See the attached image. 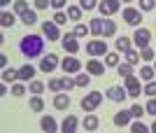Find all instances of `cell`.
I'll return each mask as SVG.
<instances>
[{
    "mask_svg": "<svg viewBox=\"0 0 156 133\" xmlns=\"http://www.w3.org/2000/svg\"><path fill=\"white\" fill-rule=\"evenodd\" d=\"M140 80H147V82H151V80H154V68H149V66L140 68Z\"/></svg>",
    "mask_w": 156,
    "mask_h": 133,
    "instance_id": "f1b7e54d",
    "label": "cell"
},
{
    "mask_svg": "<svg viewBox=\"0 0 156 133\" xmlns=\"http://www.w3.org/2000/svg\"><path fill=\"white\" fill-rule=\"evenodd\" d=\"M72 33L77 35V38H84V35H89V33H91V28H89V26H84V23H77Z\"/></svg>",
    "mask_w": 156,
    "mask_h": 133,
    "instance_id": "d6a6232c",
    "label": "cell"
},
{
    "mask_svg": "<svg viewBox=\"0 0 156 133\" xmlns=\"http://www.w3.org/2000/svg\"><path fill=\"white\" fill-rule=\"evenodd\" d=\"M61 80H63V89H65V91H70L72 87H77V84H75V80H70V77H61Z\"/></svg>",
    "mask_w": 156,
    "mask_h": 133,
    "instance_id": "f6af8a7d",
    "label": "cell"
},
{
    "mask_svg": "<svg viewBox=\"0 0 156 133\" xmlns=\"http://www.w3.org/2000/svg\"><path fill=\"white\" fill-rule=\"evenodd\" d=\"M79 7H82L84 12H91V9L98 7V2H96V0H79Z\"/></svg>",
    "mask_w": 156,
    "mask_h": 133,
    "instance_id": "836d02e7",
    "label": "cell"
},
{
    "mask_svg": "<svg viewBox=\"0 0 156 133\" xmlns=\"http://www.w3.org/2000/svg\"><path fill=\"white\" fill-rule=\"evenodd\" d=\"M0 23H2V28H12L14 26V16L9 12H2V16H0Z\"/></svg>",
    "mask_w": 156,
    "mask_h": 133,
    "instance_id": "f546056e",
    "label": "cell"
},
{
    "mask_svg": "<svg viewBox=\"0 0 156 133\" xmlns=\"http://www.w3.org/2000/svg\"><path fill=\"white\" fill-rule=\"evenodd\" d=\"M21 21H23V23H26V26H33V23H35V21H37V14L33 12V9H28V12L23 14V16H21Z\"/></svg>",
    "mask_w": 156,
    "mask_h": 133,
    "instance_id": "4dcf8cb0",
    "label": "cell"
},
{
    "mask_svg": "<svg viewBox=\"0 0 156 133\" xmlns=\"http://www.w3.org/2000/svg\"><path fill=\"white\" fill-rule=\"evenodd\" d=\"M154 23H156V21H154Z\"/></svg>",
    "mask_w": 156,
    "mask_h": 133,
    "instance_id": "db71d44e",
    "label": "cell"
},
{
    "mask_svg": "<svg viewBox=\"0 0 156 133\" xmlns=\"http://www.w3.org/2000/svg\"><path fill=\"white\" fill-rule=\"evenodd\" d=\"M61 68H63V73H79L82 61L79 59H63L61 61Z\"/></svg>",
    "mask_w": 156,
    "mask_h": 133,
    "instance_id": "4fadbf2b",
    "label": "cell"
},
{
    "mask_svg": "<svg viewBox=\"0 0 156 133\" xmlns=\"http://www.w3.org/2000/svg\"><path fill=\"white\" fill-rule=\"evenodd\" d=\"M42 33L47 35V40H49V42L61 40V35H58V23H54V21H44V23H42Z\"/></svg>",
    "mask_w": 156,
    "mask_h": 133,
    "instance_id": "ba28073f",
    "label": "cell"
},
{
    "mask_svg": "<svg viewBox=\"0 0 156 133\" xmlns=\"http://www.w3.org/2000/svg\"><path fill=\"white\" fill-rule=\"evenodd\" d=\"M0 66H2V70H5V68H7V56H5V54L0 56Z\"/></svg>",
    "mask_w": 156,
    "mask_h": 133,
    "instance_id": "681fc988",
    "label": "cell"
},
{
    "mask_svg": "<svg viewBox=\"0 0 156 133\" xmlns=\"http://www.w3.org/2000/svg\"><path fill=\"white\" fill-rule=\"evenodd\" d=\"M144 93H147V96H156V82H147Z\"/></svg>",
    "mask_w": 156,
    "mask_h": 133,
    "instance_id": "ee69618b",
    "label": "cell"
},
{
    "mask_svg": "<svg viewBox=\"0 0 156 133\" xmlns=\"http://www.w3.org/2000/svg\"><path fill=\"white\" fill-rule=\"evenodd\" d=\"M151 131H154V133H156V121H154V124H151Z\"/></svg>",
    "mask_w": 156,
    "mask_h": 133,
    "instance_id": "816d5d0a",
    "label": "cell"
},
{
    "mask_svg": "<svg viewBox=\"0 0 156 133\" xmlns=\"http://www.w3.org/2000/svg\"><path fill=\"white\" fill-rule=\"evenodd\" d=\"M65 14H68V19H70V21H79V19H82V7H79V5H70Z\"/></svg>",
    "mask_w": 156,
    "mask_h": 133,
    "instance_id": "44dd1931",
    "label": "cell"
},
{
    "mask_svg": "<svg viewBox=\"0 0 156 133\" xmlns=\"http://www.w3.org/2000/svg\"><path fill=\"white\" fill-rule=\"evenodd\" d=\"M124 21L128 23V26H137V23L142 21V14H140V9L126 7V9H124Z\"/></svg>",
    "mask_w": 156,
    "mask_h": 133,
    "instance_id": "9c48e42d",
    "label": "cell"
},
{
    "mask_svg": "<svg viewBox=\"0 0 156 133\" xmlns=\"http://www.w3.org/2000/svg\"><path fill=\"white\" fill-rule=\"evenodd\" d=\"M86 52L91 56H105L107 54V45H105V40H91L86 45Z\"/></svg>",
    "mask_w": 156,
    "mask_h": 133,
    "instance_id": "8992f818",
    "label": "cell"
},
{
    "mask_svg": "<svg viewBox=\"0 0 156 133\" xmlns=\"http://www.w3.org/2000/svg\"><path fill=\"white\" fill-rule=\"evenodd\" d=\"M14 80H19V70H12V68H5L2 70V82H14Z\"/></svg>",
    "mask_w": 156,
    "mask_h": 133,
    "instance_id": "7402d4cb",
    "label": "cell"
},
{
    "mask_svg": "<svg viewBox=\"0 0 156 133\" xmlns=\"http://www.w3.org/2000/svg\"><path fill=\"white\" fill-rule=\"evenodd\" d=\"M130 131H133V133H147V126H144L142 121H135V124L130 126Z\"/></svg>",
    "mask_w": 156,
    "mask_h": 133,
    "instance_id": "b9f144b4",
    "label": "cell"
},
{
    "mask_svg": "<svg viewBox=\"0 0 156 133\" xmlns=\"http://www.w3.org/2000/svg\"><path fill=\"white\" fill-rule=\"evenodd\" d=\"M61 45H63V49L68 54H77L79 52V42H77V35L75 33H65L63 38H61Z\"/></svg>",
    "mask_w": 156,
    "mask_h": 133,
    "instance_id": "3957f363",
    "label": "cell"
},
{
    "mask_svg": "<svg viewBox=\"0 0 156 133\" xmlns=\"http://www.w3.org/2000/svg\"><path fill=\"white\" fill-rule=\"evenodd\" d=\"M105 66L117 68V66H119V54H114V52H107V54H105Z\"/></svg>",
    "mask_w": 156,
    "mask_h": 133,
    "instance_id": "d4e9b609",
    "label": "cell"
},
{
    "mask_svg": "<svg viewBox=\"0 0 156 133\" xmlns=\"http://www.w3.org/2000/svg\"><path fill=\"white\" fill-rule=\"evenodd\" d=\"M114 33H117V23L107 19V21H105V31H103V35H105V38H112Z\"/></svg>",
    "mask_w": 156,
    "mask_h": 133,
    "instance_id": "83f0119b",
    "label": "cell"
},
{
    "mask_svg": "<svg viewBox=\"0 0 156 133\" xmlns=\"http://www.w3.org/2000/svg\"><path fill=\"white\" fill-rule=\"evenodd\" d=\"M28 89H30V93H42V91H44V84H42V82H37V80H33Z\"/></svg>",
    "mask_w": 156,
    "mask_h": 133,
    "instance_id": "d590c367",
    "label": "cell"
},
{
    "mask_svg": "<svg viewBox=\"0 0 156 133\" xmlns=\"http://www.w3.org/2000/svg\"><path fill=\"white\" fill-rule=\"evenodd\" d=\"M19 49L26 59H35V56H40V54L44 52V40L40 35H26V38H21Z\"/></svg>",
    "mask_w": 156,
    "mask_h": 133,
    "instance_id": "6da1fadb",
    "label": "cell"
},
{
    "mask_svg": "<svg viewBox=\"0 0 156 133\" xmlns=\"http://www.w3.org/2000/svg\"><path fill=\"white\" fill-rule=\"evenodd\" d=\"M117 70H119V77H128V75H133V63H119L117 66Z\"/></svg>",
    "mask_w": 156,
    "mask_h": 133,
    "instance_id": "cb8c5ba5",
    "label": "cell"
},
{
    "mask_svg": "<svg viewBox=\"0 0 156 133\" xmlns=\"http://www.w3.org/2000/svg\"><path fill=\"white\" fill-rule=\"evenodd\" d=\"M63 5H65V0H51V7H54V9H61Z\"/></svg>",
    "mask_w": 156,
    "mask_h": 133,
    "instance_id": "c3c4849f",
    "label": "cell"
},
{
    "mask_svg": "<svg viewBox=\"0 0 156 133\" xmlns=\"http://www.w3.org/2000/svg\"><path fill=\"white\" fill-rule=\"evenodd\" d=\"M124 84H126V89H128V98H137L140 96V80L137 77H133V75H128V77H124Z\"/></svg>",
    "mask_w": 156,
    "mask_h": 133,
    "instance_id": "5b68a950",
    "label": "cell"
},
{
    "mask_svg": "<svg viewBox=\"0 0 156 133\" xmlns=\"http://www.w3.org/2000/svg\"><path fill=\"white\" fill-rule=\"evenodd\" d=\"M30 110H35V112H42V110H44V100L40 98V93H35L30 98Z\"/></svg>",
    "mask_w": 156,
    "mask_h": 133,
    "instance_id": "603a6c76",
    "label": "cell"
},
{
    "mask_svg": "<svg viewBox=\"0 0 156 133\" xmlns=\"http://www.w3.org/2000/svg\"><path fill=\"white\" fill-rule=\"evenodd\" d=\"M9 2H12V0H0V5L5 7V5H9Z\"/></svg>",
    "mask_w": 156,
    "mask_h": 133,
    "instance_id": "f907efd6",
    "label": "cell"
},
{
    "mask_svg": "<svg viewBox=\"0 0 156 133\" xmlns=\"http://www.w3.org/2000/svg\"><path fill=\"white\" fill-rule=\"evenodd\" d=\"M14 12L23 16V14L28 12V2H23V0H14Z\"/></svg>",
    "mask_w": 156,
    "mask_h": 133,
    "instance_id": "1f68e13d",
    "label": "cell"
},
{
    "mask_svg": "<svg viewBox=\"0 0 156 133\" xmlns=\"http://www.w3.org/2000/svg\"><path fill=\"white\" fill-rule=\"evenodd\" d=\"M89 82H91V77H89V75H77L75 84H77V87H89Z\"/></svg>",
    "mask_w": 156,
    "mask_h": 133,
    "instance_id": "74e56055",
    "label": "cell"
},
{
    "mask_svg": "<svg viewBox=\"0 0 156 133\" xmlns=\"http://www.w3.org/2000/svg\"><path fill=\"white\" fill-rule=\"evenodd\" d=\"M119 2H121V0H103V2L98 5V9H100V14L110 16V14L119 12Z\"/></svg>",
    "mask_w": 156,
    "mask_h": 133,
    "instance_id": "30bf717a",
    "label": "cell"
},
{
    "mask_svg": "<svg viewBox=\"0 0 156 133\" xmlns=\"http://www.w3.org/2000/svg\"><path fill=\"white\" fill-rule=\"evenodd\" d=\"M77 126H79V119L75 117V114H68V117L63 119V124H61V131L63 133H75Z\"/></svg>",
    "mask_w": 156,
    "mask_h": 133,
    "instance_id": "7c38bea8",
    "label": "cell"
},
{
    "mask_svg": "<svg viewBox=\"0 0 156 133\" xmlns=\"http://www.w3.org/2000/svg\"><path fill=\"white\" fill-rule=\"evenodd\" d=\"M130 49V38H124V35H121V38H119L117 40V52H128Z\"/></svg>",
    "mask_w": 156,
    "mask_h": 133,
    "instance_id": "484cf974",
    "label": "cell"
},
{
    "mask_svg": "<svg viewBox=\"0 0 156 133\" xmlns=\"http://www.w3.org/2000/svg\"><path fill=\"white\" fill-rule=\"evenodd\" d=\"M130 110H121V112H117L114 114V124L117 126H128V121H130Z\"/></svg>",
    "mask_w": 156,
    "mask_h": 133,
    "instance_id": "e0dca14e",
    "label": "cell"
},
{
    "mask_svg": "<svg viewBox=\"0 0 156 133\" xmlns=\"http://www.w3.org/2000/svg\"><path fill=\"white\" fill-rule=\"evenodd\" d=\"M56 66H58V56H56V54H47V56L40 59V70H42V73H51Z\"/></svg>",
    "mask_w": 156,
    "mask_h": 133,
    "instance_id": "52a82bcc",
    "label": "cell"
},
{
    "mask_svg": "<svg viewBox=\"0 0 156 133\" xmlns=\"http://www.w3.org/2000/svg\"><path fill=\"white\" fill-rule=\"evenodd\" d=\"M126 61H128V63H133V66H137V63H140V52H135V49H128V52H126Z\"/></svg>",
    "mask_w": 156,
    "mask_h": 133,
    "instance_id": "4316f807",
    "label": "cell"
},
{
    "mask_svg": "<svg viewBox=\"0 0 156 133\" xmlns=\"http://www.w3.org/2000/svg\"><path fill=\"white\" fill-rule=\"evenodd\" d=\"M12 96H16V98H19V96H26V87H23V84H14L12 87Z\"/></svg>",
    "mask_w": 156,
    "mask_h": 133,
    "instance_id": "ab89813d",
    "label": "cell"
},
{
    "mask_svg": "<svg viewBox=\"0 0 156 133\" xmlns=\"http://www.w3.org/2000/svg\"><path fill=\"white\" fill-rule=\"evenodd\" d=\"M140 59H142V61H151V59H154V49H151V47L140 49Z\"/></svg>",
    "mask_w": 156,
    "mask_h": 133,
    "instance_id": "e575fe53",
    "label": "cell"
},
{
    "mask_svg": "<svg viewBox=\"0 0 156 133\" xmlns=\"http://www.w3.org/2000/svg\"><path fill=\"white\" fill-rule=\"evenodd\" d=\"M149 40H151V33L147 31V28H137L135 33H133V42H135L140 49H144V47H149Z\"/></svg>",
    "mask_w": 156,
    "mask_h": 133,
    "instance_id": "277c9868",
    "label": "cell"
},
{
    "mask_svg": "<svg viewBox=\"0 0 156 133\" xmlns=\"http://www.w3.org/2000/svg\"><path fill=\"white\" fill-rule=\"evenodd\" d=\"M49 89H51V91H61V89H63V80H61V77L51 80V82H49Z\"/></svg>",
    "mask_w": 156,
    "mask_h": 133,
    "instance_id": "60d3db41",
    "label": "cell"
},
{
    "mask_svg": "<svg viewBox=\"0 0 156 133\" xmlns=\"http://www.w3.org/2000/svg\"><path fill=\"white\" fill-rule=\"evenodd\" d=\"M49 5H51V0H35V7H37V9H47Z\"/></svg>",
    "mask_w": 156,
    "mask_h": 133,
    "instance_id": "7dc6e473",
    "label": "cell"
},
{
    "mask_svg": "<svg viewBox=\"0 0 156 133\" xmlns=\"http://www.w3.org/2000/svg\"><path fill=\"white\" fill-rule=\"evenodd\" d=\"M147 112H149V114H156V98H154V96H151V100L147 103Z\"/></svg>",
    "mask_w": 156,
    "mask_h": 133,
    "instance_id": "bcb514c9",
    "label": "cell"
},
{
    "mask_svg": "<svg viewBox=\"0 0 156 133\" xmlns=\"http://www.w3.org/2000/svg\"><path fill=\"white\" fill-rule=\"evenodd\" d=\"M54 107H56V110H68V107H70V96L58 93V96L54 98Z\"/></svg>",
    "mask_w": 156,
    "mask_h": 133,
    "instance_id": "d6986e66",
    "label": "cell"
},
{
    "mask_svg": "<svg viewBox=\"0 0 156 133\" xmlns=\"http://www.w3.org/2000/svg\"><path fill=\"white\" fill-rule=\"evenodd\" d=\"M65 21H68V14H63V12H56V14H54V23H61V26H63Z\"/></svg>",
    "mask_w": 156,
    "mask_h": 133,
    "instance_id": "7bdbcfd3",
    "label": "cell"
},
{
    "mask_svg": "<svg viewBox=\"0 0 156 133\" xmlns=\"http://www.w3.org/2000/svg\"><path fill=\"white\" fill-rule=\"evenodd\" d=\"M100 103H103V93H100V91H91V93H86L84 98L79 100V105H82V110H84V112L96 110Z\"/></svg>",
    "mask_w": 156,
    "mask_h": 133,
    "instance_id": "7a4b0ae2",
    "label": "cell"
},
{
    "mask_svg": "<svg viewBox=\"0 0 156 133\" xmlns=\"http://www.w3.org/2000/svg\"><path fill=\"white\" fill-rule=\"evenodd\" d=\"M89 28H91V33L93 35H103V31H105V21L103 19H91V23H89Z\"/></svg>",
    "mask_w": 156,
    "mask_h": 133,
    "instance_id": "ffe728a7",
    "label": "cell"
},
{
    "mask_svg": "<svg viewBox=\"0 0 156 133\" xmlns=\"http://www.w3.org/2000/svg\"><path fill=\"white\" fill-rule=\"evenodd\" d=\"M82 126H84L86 131H96V128L100 126V119H98L96 114H86L84 121H82Z\"/></svg>",
    "mask_w": 156,
    "mask_h": 133,
    "instance_id": "2e32d148",
    "label": "cell"
},
{
    "mask_svg": "<svg viewBox=\"0 0 156 133\" xmlns=\"http://www.w3.org/2000/svg\"><path fill=\"white\" fill-rule=\"evenodd\" d=\"M154 5H156V0H140V9L142 12H151Z\"/></svg>",
    "mask_w": 156,
    "mask_h": 133,
    "instance_id": "8d00e7d4",
    "label": "cell"
},
{
    "mask_svg": "<svg viewBox=\"0 0 156 133\" xmlns=\"http://www.w3.org/2000/svg\"><path fill=\"white\" fill-rule=\"evenodd\" d=\"M33 77H35V68L30 66V63H23V66L19 68V80H33Z\"/></svg>",
    "mask_w": 156,
    "mask_h": 133,
    "instance_id": "ac0fdd59",
    "label": "cell"
},
{
    "mask_svg": "<svg viewBox=\"0 0 156 133\" xmlns=\"http://www.w3.org/2000/svg\"><path fill=\"white\" fill-rule=\"evenodd\" d=\"M124 2H133V0H124Z\"/></svg>",
    "mask_w": 156,
    "mask_h": 133,
    "instance_id": "f5cc1de1",
    "label": "cell"
},
{
    "mask_svg": "<svg viewBox=\"0 0 156 133\" xmlns=\"http://www.w3.org/2000/svg\"><path fill=\"white\" fill-rule=\"evenodd\" d=\"M86 70H89V75H96V77H103V75H105V66L98 59L89 61V63H86Z\"/></svg>",
    "mask_w": 156,
    "mask_h": 133,
    "instance_id": "5bb4252c",
    "label": "cell"
},
{
    "mask_svg": "<svg viewBox=\"0 0 156 133\" xmlns=\"http://www.w3.org/2000/svg\"><path fill=\"white\" fill-rule=\"evenodd\" d=\"M40 128H42V131H47V133H54L56 131V119H54V117H49V114H44V117H42V119H40Z\"/></svg>",
    "mask_w": 156,
    "mask_h": 133,
    "instance_id": "9a60e30c",
    "label": "cell"
},
{
    "mask_svg": "<svg viewBox=\"0 0 156 133\" xmlns=\"http://www.w3.org/2000/svg\"><path fill=\"white\" fill-rule=\"evenodd\" d=\"M144 110H147V107H142V105H137V103H135V105L130 107V114H133V117H137V119H140V117H142V114H144Z\"/></svg>",
    "mask_w": 156,
    "mask_h": 133,
    "instance_id": "f35d334b",
    "label": "cell"
},
{
    "mask_svg": "<svg viewBox=\"0 0 156 133\" xmlns=\"http://www.w3.org/2000/svg\"><path fill=\"white\" fill-rule=\"evenodd\" d=\"M105 96H107L110 100H114V103H121L124 98H128V93H126L121 87H110L107 91H105Z\"/></svg>",
    "mask_w": 156,
    "mask_h": 133,
    "instance_id": "8fae6325",
    "label": "cell"
}]
</instances>
